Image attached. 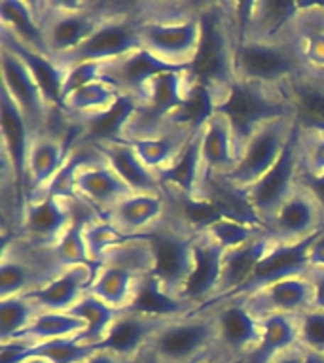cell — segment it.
I'll use <instances>...</instances> for the list:
<instances>
[{"instance_id": "53", "label": "cell", "mask_w": 324, "mask_h": 363, "mask_svg": "<svg viewBox=\"0 0 324 363\" xmlns=\"http://www.w3.org/2000/svg\"><path fill=\"white\" fill-rule=\"evenodd\" d=\"M309 265L324 267V231L318 233V237L313 240L309 250Z\"/></svg>"}, {"instance_id": "21", "label": "cell", "mask_w": 324, "mask_h": 363, "mask_svg": "<svg viewBox=\"0 0 324 363\" xmlns=\"http://www.w3.org/2000/svg\"><path fill=\"white\" fill-rule=\"evenodd\" d=\"M167 70H176L144 48L133 50L122 57H116L112 61L101 62L99 67V78L107 79L116 87V89L129 101L135 102V99L141 93L142 85L148 79L158 76Z\"/></svg>"}, {"instance_id": "33", "label": "cell", "mask_w": 324, "mask_h": 363, "mask_svg": "<svg viewBox=\"0 0 324 363\" xmlns=\"http://www.w3.org/2000/svg\"><path fill=\"white\" fill-rule=\"evenodd\" d=\"M148 278L136 277L131 271H125L116 265H97L93 280H91L90 291L97 299L112 306L114 311H129L135 305L136 297L141 294L142 286Z\"/></svg>"}, {"instance_id": "31", "label": "cell", "mask_w": 324, "mask_h": 363, "mask_svg": "<svg viewBox=\"0 0 324 363\" xmlns=\"http://www.w3.org/2000/svg\"><path fill=\"white\" fill-rule=\"evenodd\" d=\"M95 274V265L80 263L67 267L65 271L48 282L42 289L28 294L44 312H68L90 288Z\"/></svg>"}, {"instance_id": "45", "label": "cell", "mask_w": 324, "mask_h": 363, "mask_svg": "<svg viewBox=\"0 0 324 363\" xmlns=\"http://www.w3.org/2000/svg\"><path fill=\"white\" fill-rule=\"evenodd\" d=\"M300 172L324 174V129H303L298 125Z\"/></svg>"}, {"instance_id": "52", "label": "cell", "mask_w": 324, "mask_h": 363, "mask_svg": "<svg viewBox=\"0 0 324 363\" xmlns=\"http://www.w3.org/2000/svg\"><path fill=\"white\" fill-rule=\"evenodd\" d=\"M82 363H139V362H135V359H127V357H122L110 350H101V348H97V350Z\"/></svg>"}, {"instance_id": "16", "label": "cell", "mask_w": 324, "mask_h": 363, "mask_svg": "<svg viewBox=\"0 0 324 363\" xmlns=\"http://www.w3.org/2000/svg\"><path fill=\"white\" fill-rule=\"evenodd\" d=\"M307 2L250 0L239 2L241 38L283 40L294 36L296 23Z\"/></svg>"}, {"instance_id": "13", "label": "cell", "mask_w": 324, "mask_h": 363, "mask_svg": "<svg viewBox=\"0 0 324 363\" xmlns=\"http://www.w3.org/2000/svg\"><path fill=\"white\" fill-rule=\"evenodd\" d=\"M78 199L57 197L42 193L28 199L23 206L19 229L14 237H23L33 242L55 246L57 240L65 235L76 220Z\"/></svg>"}, {"instance_id": "4", "label": "cell", "mask_w": 324, "mask_h": 363, "mask_svg": "<svg viewBox=\"0 0 324 363\" xmlns=\"http://www.w3.org/2000/svg\"><path fill=\"white\" fill-rule=\"evenodd\" d=\"M146 237L150 238L153 250L152 280L163 294L184 303L182 291L192 271L193 244L198 231L167 206L163 220Z\"/></svg>"}, {"instance_id": "29", "label": "cell", "mask_w": 324, "mask_h": 363, "mask_svg": "<svg viewBox=\"0 0 324 363\" xmlns=\"http://www.w3.org/2000/svg\"><path fill=\"white\" fill-rule=\"evenodd\" d=\"M167 212L165 195L153 193H131L118 203L104 218L118 229L124 237H146L163 220Z\"/></svg>"}, {"instance_id": "18", "label": "cell", "mask_w": 324, "mask_h": 363, "mask_svg": "<svg viewBox=\"0 0 324 363\" xmlns=\"http://www.w3.org/2000/svg\"><path fill=\"white\" fill-rule=\"evenodd\" d=\"M317 237L318 235H315V237L306 238V240H300V242L294 244H273V248L258 263L256 271L252 272V277L237 291H233L230 297L222 301L243 299V297H249V295H252L258 289L266 288L269 284L281 282V280H286V278L303 274L307 271V267H309V250H311L313 240ZM222 301H218V303H222Z\"/></svg>"}, {"instance_id": "36", "label": "cell", "mask_w": 324, "mask_h": 363, "mask_svg": "<svg viewBox=\"0 0 324 363\" xmlns=\"http://www.w3.org/2000/svg\"><path fill=\"white\" fill-rule=\"evenodd\" d=\"M0 44L8 45L10 50H14L17 55L21 57L28 70L33 72L34 79L38 82L40 89L44 91L45 99L57 108L61 110V91H63V79H65V70H63L57 61H53L51 57L38 53V51L31 50L27 45L19 44L16 38H11L10 34L0 28ZM63 112V110H61Z\"/></svg>"}, {"instance_id": "43", "label": "cell", "mask_w": 324, "mask_h": 363, "mask_svg": "<svg viewBox=\"0 0 324 363\" xmlns=\"http://www.w3.org/2000/svg\"><path fill=\"white\" fill-rule=\"evenodd\" d=\"M82 237H84L85 254H87V259H90L91 265H97L107 250H110L116 244L124 242L127 238L102 216H91L84 221Z\"/></svg>"}, {"instance_id": "23", "label": "cell", "mask_w": 324, "mask_h": 363, "mask_svg": "<svg viewBox=\"0 0 324 363\" xmlns=\"http://www.w3.org/2000/svg\"><path fill=\"white\" fill-rule=\"evenodd\" d=\"M99 155L114 169V172L129 186L133 193H153V195H165L159 186L158 176L153 174L144 164L139 153L129 142L122 140L118 136H107L90 140Z\"/></svg>"}, {"instance_id": "22", "label": "cell", "mask_w": 324, "mask_h": 363, "mask_svg": "<svg viewBox=\"0 0 324 363\" xmlns=\"http://www.w3.org/2000/svg\"><path fill=\"white\" fill-rule=\"evenodd\" d=\"M125 96L107 79H95L91 84H85L78 89L70 91L63 99L61 110L67 116L74 129L82 130L95 123L99 119L107 118L122 104Z\"/></svg>"}, {"instance_id": "24", "label": "cell", "mask_w": 324, "mask_h": 363, "mask_svg": "<svg viewBox=\"0 0 324 363\" xmlns=\"http://www.w3.org/2000/svg\"><path fill=\"white\" fill-rule=\"evenodd\" d=\"M78 136L80 130L72 135H42L34 138L27 159V201L40 195L53 180Z\"/></svg>"}, {"instance_id": "12", "label": "cell", "mask_w": 324, "mask_h": 363, "mask_svg": "<svg viewBox=\"0 0 324 363\" xmlns=\"http://www.w3.org/2000/svg\"><path fill=\"white\" fill-rule=\"evenodd\" d=\"M298 129L294 118H279L267 121L249 136L239 153L237 167L226 180L239 189H247L258 182L283 155L284 147Z\"/></svg>"}, {"instance_id": "48", "label": "cell", "mask_w": 324, "mask_h": 363, "mask_svg": "<svg viewBox=\"0 0 324 363\" xmlns=\"http://www.w3.org/2000/svg\"><path fill=\"white\" fill-rule=\"evenodd\" d=\"M261 231H264V227L244 225V223L226 220V218L212 221L210 225H207L203 229V233H207L222 250L235 248V246L247 242V240H250V238L256 237Z\"/></svg>"}, {"instance_id": "32", "label": "cell", "mask_w": 324, "mask_h": 363, "mask_svg": "<svg viewBox=\"0 0 324 363\" xmlns=\"http://www.w3.org/2000/svg\"><path fill=\"white\" fill-rule=\"evenodd\" d=\"M284 91L296 123L303 129H324V72L303 68Z\"/></svg>"}, {"instance_id": "2", "label": "cell", "mask_w": 324, "mask_h": 363, "mask_svg": "<svg viewBox=\"0 0 324 363\" xmlns=\"http://www.w3.org/2000/svg\"><path fill=\"white\" fill-rule=\"evenodd\" d=\"M190 0H124L119 10L85 44L57 59L67 70L82 62L112 61L142 48V30L148 23L180 11Z\"/></svg>"}, {"instance_id": "6", "label": "cell", "mask_w": 324, "mask_h": 363, "mask_svg": "<svg viewBox=\"0 0 324 363\" xmlns=\"http://www.w3.org/2000/svg\"><path fill=\"white\" fill-rule=\"evenodd\" d=\"M65 269L67 267L57 257L55 246L23 237L6 238L0 255V299L34 294Z\"/></svg>"}, {"instance_id": "27", "label": "cell", "mask_w": 324, "mask_h": 363, "mask_svg": "<svg viewBox=\"0 0 324 363\" xmlns=\"http://www.w3.org/2000/svg\"><path fill=\"white\" fill-rule=\"evenodd\" d=\"M0 113H2V161H4L21 184L27 201V159L34 136L27 119L11 96L0 91Z\"/></svg>"}, {"instance_id": "11", "label": "cell", "mask_w": 324, "mask_h": 363, "mask_svg": "<svg viewBox=\"0 0 324 363\" xmlns=\"http://www.w3.org/2000/svg\"><path fill=\"white\" fill-rule=\"evenodd\" d=\"M207 308H212L218 320L215 350L207 362L237 363L258 346L264 333V318L258 316L247 301H222Z\"/></svg>"}, {"instance_id": "35", "label": "cell", "mask_w": 324, "mask_h": 363, "mask_svg": "<svg viewBox=\"0 0 324 363\" xmlns=\"http://www.w3.org/2000/svg\"><path fill=\"white\" fill-rule=\"evenodd\" d=\"M0 28L10 34L11 38H16L19 44L51 57L48 45H45L42 27H40L36 13L33 10V2L2 0L0 2Z\"/></svg>"}, {"instance_id": "56", "label": "cell", "mask_w": 324, "mask_h": 363, "mask_svg": "<svg viewBox=\"0 0 324 363\" xmlns=\"http://www.w3.org/2000/svg\"><path fill=\"white\" fill-rule=\"evenodd\" d=\"M320 359H323V363H324V357H320Z\"/></svg>"}, {"instance_id": "8", "label": "cell", "mask_w": 324, "mask_h": 363, "mask_svg": "<svg viewBox=\"0 0 324 363\" xmlns=\"http://www.w3.org/2000/svg\"><path fill=\"white\" fill-rule=\"evenodd\" d=\"M216 112L226 116L237 140L239 153L258 127L279 118H292L284 87L249 79H237Z\"/></svg>"}, {"instance_id": "42", "label": "cell", "mask_w": 324, "mask_h": 363, "mask_svg": "<svg viewBox=\"0 0 324 363\" xmlns=\"http://www.w3.org/2000/svg\"><path fill=\"white\" fill-rule=\"evenodd\" d=\"M84 329L85 323L80 318L70 316L68 312H42L33 325L21 335V339H28L33 345H40L45 340L78 337L84 333Z\"/></svg>"}, {"instance_id": "15", "label": "cell", "mask_w": 324, "mask_h": 363, "mask_svg": "<svg viewBox=\"0 0 324 363\" xmlns=\"http://www.w3.org/2000/svg\"><path fill=\"white\" fill-rule=\"evenodd\" d=\"M131 193L129 186L114 172L95 147L90 157L80 163L74 176V199L102 218Z\"/></svg>"}, {"instance_id": "49", "label": "cell", "mask_w": 324, "mask_h": 363, "mask_svg": "<svg viewBox=\"0 0 324 363\" xmlns=\"http://www.w3.org/2000/svg\"><path fill=\"white\" fill-rule=\"evenodd\" d=\"M307 282L311 284L313 308H323L324 311V267L309 265L303 272Z\"/></svg>"}, {"instance_id": "9", "label": "cell", "mask_w": 324, "mask_h": 363, "mask_svg": "<svg viewBox=\"0 0 324 363\" xmlns=\"http://www.w3.org/2000/svg\"><path fill=\"white\" fill-rule=\"evenodd\" d=\"M296 38L256 40L241 38L237 50V79L284 87L303 72Z\"/></svg>"}, {"instance_id": "40", "label": "cell", "mask_w": 324, "mask_h": 363, "mask_svg": "<svg viewBox=\"0 0 324 363\" xmlns=\"http://www.w3.org/2000/svg\"><path fill=\"white\" fill-rule=\"evenodd\" d=\"M68 314L80 318L85 323L84 333L78 335L80 342L99 346L110 331L119 312L114 311L112 306H108L107 303H102L101 299H97L95 295H91L90 291H85L84 297L68 311Z\"/></svg>"}, {"instance_id": "39", "label": "cell", "mask_w": 324, "mask_h": 363, "mask_svg": "<svg viewBox=\"0 0 324 363\" xmlns=\"http://www.w3.org/2000/svg\"><path fill=\"white\" fill-rule=\"evenodd\" d=\"M298 345L296 316L271 314L264 318V333L254 350L249 352L237 363H269L281 352Z\"/></svg>"}, {"instance_id": "20", "label": "cell", "mask_w": 324, "mask_h": 363, "mask_svg": "<svg viewBox=\"0 0 324 363\" xmlns=\"http://www.w3.org/2000/svg\"><path fill=\"white\" fill-rule=\"evenodd\" d=\"M222 254L224 250L203 231H198L193 244L192 271L182 291V301L192 311L203 308L218 294L222 277Z\"/></svg>"}, {"instance_id": "1", "label": "cell", "mask_w": 324, "mask_h": 363, "mask_svg": "<svg viewBox=\"0 0 324 363\" xmlns=\"http://www.w3.org/2000/svg\"><path fill=\"white\" fill-rule=\"evenodd\" d=\"M201 38L195 59L188 68L195 87L209 95L212 108H220L233 84L237 82L239 2L233 0H201L199 4Z\"/></svg>"}, {"instance_id": "37", "label": "cell", "mask_w": 324, "mask_h": 363, "mask_svg": "<svg viewBox=\"0 0 324 363\" xmlns=\"http://www.w3.org/2000/svg\"><path fill=\"white\" fill-rule=\"evenodd\" d=\"M195 130L178 127V125H171L158 135L141 138V140H133L129 144L135 147L139 157L144 161L148 169L153 170V174L158 176L161 170L167 169L175 161L176 155L184 150V146H186Z\"/></svg>"}, {"instance_id": "28", "label": "cell", "mask_w": 324, "mask_h": 363, "mask_svg": "<svg viewBox=\"0 0 324 363\" xmlns=\"http://www.w3.org/2000/svg\"><path fill=\"white\" fill-rule=\"evenodd\" d=\"M243 299L261 318L271 316V314L296 316L313 308L311 284L307 282L303 274L269 284Z\"/></svg>"}, {"instance_id": "17", "label": "cell", "mask_w": 324, "mask_h": 363, "mask_svg": "<svg viewBox=\"0 0 324 363\" xmlns=\"http://www.w3.org/2000/svg\"><path fill=\"white\" fill-rule=\"evenodd\" d=\"M266 231L281 244L300 242L324 231V212L317 201L300 184H296L292 193L273 214Z\"/></svg>"}, {"instance_id": "26", "label": "cell", "mask_w": 324, "mask_h": 363, "mask_svg": "<svg viewBox=\"0 0 324 363\" xmlns=\"http://www.w3.org/2000/svg\"><path fill=\"white\" fill-rule=\"evenodd\" d=\"M275 242L277 240L264 229V231L258 233L256 237H252L247 242L239 244L235 248L224 250V254H222V277L220 286H218V294H216L215 299L210 301L207 306L215 305L218 301L230 297L233 291H237L252 277V272L256 271L258 263L264 259V255L273 248Z\"/></svg>"}, {"instance_id": "55", "label": "cell", "mask_w": 324, "mask_h": 363, "mask_svg": "<svg viewBox=\"0 0 324 363\" xmlns=\"http://www.w3.org/2000/svg\"><path fill=\"white\" fill-rule=\"evenodd\" d=\"M205 363H215V362H205Z\"/></svg>"}, {"instance_id": "34", "label": "cell", "mask_w": 324, "mask_h": 363, "mask_svg": "<svg viewBox=\"0 0 324 363\" xmlns=\"http://www.w3.org/2000/svg\"><path fill=\"white\" fill-rule=\"evenodd\" d=\"M199 201L209 203L220 218L239 221L244 225L264 227L243 189L232 186L226 178H209L205 182Z\"/></svg>"}, {"instance_id": "7", "label": "cell", "mask_w": 324, "mask_h": 363, "mask_svg": "<svg viewBox=\"0 0 324 363\" xmlns=\"http://www.w3.org/2000/svg\"><path fill=\"white\" fill-rule=\"evenodd\" d=\"M218 320L212 308L190 311L165 323L144 356L153 363H203L215 350Z\"/></svg>"}, {"instance_id": "50", "label": "cell", "mask_w": 324, "mask_h": 363, "mask_svg": "<svg viewBox=\"0 0 324 363\" xmlns=\"http://www.w3.org/2000/svg\"><path fill=\"white\" fill-rule=\"evenodd\" d=\"M298 184L317 201V204L324 212V174H306V172H298Z\"/></svg>"}, {"instance_id": "44", "label": "cell", "mask_w": 324, "mask_h": 363, "mask_svg": "<svg viewBox=\"0 0 324 363\" xmlns=\"http://www.w3.org/2000/svg\"><path fill=\"white\" fill-rule=\"evenodd\" d=\"M97 350V346L80 342L78 337L45 340L28 348L27 356L45 357L51 363H82Z\"/></svg>"}, {"instance_id": "41", "label": "cell", "mask_w": 324, "mask_h": 363, "mask_svg": "<svg viewBox=\"0 0 324 363\" xmlns=\"http://www.w3.org/2000/svg\"><path fill=\"white\" fill-rule=\"evenodd\" d=\"M42 312L44 311L28 295L0 299V342L21 337Z\"/></svg>"}, {"instance_id": "5", "label": "cell", "mask_w": 324, "mask_h": 363, "mask_svg": "<svg viewBox=\"0 0 324 363\" xmlns=\"http://www.w3.org/2000/svg\"><path fill=\"white\" fill-rule=\"evenodd\" d=\"M0 67H2V89L11 96L21 110L33 136L72 135L74 129L67 116L57 110L40 89L38 82L28 70L21 57L8 45L0 44Z\"/></svg>"}, {"instance_id": "47", "label": "cell", "mask_w": 324, "mask_h": 363, "mask_svg": "<svg viewBox=\"0 0 324 363\" xmlns=\"http://www.w3.org/2000/svg\"><path fill=\"white\" fill-rule=\"evenodd\" d=\"M296 328H298V345L313 356L324 357L323 308H309L301 314H296Z\"/></svg>"}, {"instance_id": "46", "label": "cell", "mask_w": 324, "mask_h": 363, "mask_svg": "<svg viewBox=\"0 0 324 363\" xmlns=\"http://www.w3.org/2000/svg\"><path fill=\"white\" fill-rule=\"evenodd\" d=\"M91 216H99V214H95V212L78 214V212H76V220H74L72 225L68 227L67 231H65V235L57 240L55 254L65 267L80 265V263H90L87 254H85L82 231H84V221L87 220V218H91Z\"/></svg>"}, {"instance_id": "51", "label": "cell", "mask_w": 324, "mask_h": 363, "mask_svg": "<svg viewBox=\"0 0 324 363\" xmlns=\"http://www.w3.org/2000/svg\"><path fill=\"white\" fill-rule=\"evenodd\" d=\"M269 363H315V356L309 354L306 348H301L300 345H296L288 348V350L281 352Z\"/></svg>"}, {"instance_id": "25", "label": "cell", "mask_w": 324, "mask_h": 363, "mask_svg": "<svg viewBox=\"0 0 324 363\" xmlns=\"http://www.w3.org/2000/svg\"><path fill=\"white\" fill-rule=\"evenodd\" d=\"M201 159L205 182L209 178H226L237 167L239 146L232 125L224 113L216 110L201 127Z\"/></svg>"}, {"instance_id": "3", "label": "cell", "mask_w": 324, "mask_h": 363, "mask_svg": "<svg viewBox=\"0 0 324 363\" xmlns=\"http://www.w3.org/2000/svg\"><path fill=\"white\" fill-rule=\"evenodd\" d=\"M45 45L53 59L85 44L124 0H31Z\"/></svg>"}, {"instance_id": "54", "label": "cell", "mask_w": 324, "mask_h": 363, "mask_svg": "<svg viewBox=\"0 0 324 363\" xmlns=\"http://www.w3.org/2000/svg\"><path fill=\"white\" fill-rule=\"evenodd\" d=\"M19 363H51V362H48L45 357H40V356H27L23 362Z\"/></svg>"}, {"instance_id": "30", "label": "cell", "mask_w": 324, "mask_h": 363, "mask_svg": "<svg viewBox=\"0 0 324 363\" xmlns=\"http://www.w3.org/2000/svg\"><path fill=\"white\" fill-rule=\"evenodd\" d=\"M163 193H176L198 199L203 189V159H201V129L195 130L176 159L158 174Z\"/></svg>"}, {"instance_id": "14", "label": "cell", "mask_w": 324, "mask_h": 363, "mask_svg": "<svg viewBox=\"0 0 324 363\" xmlns=\"http://www.w3.org/2000/svg\"><path fill=\"white\" fill-rule=\"evenodd\" d=\"M298 172H300V161H298V129H296L277 163L260 180L244 189V195L249 199L250 206L254 208L264 229L284 199L296 187Z\"/></svg>"}, {"instance_id": "38", "label": "cell", "mask_w": 324, "mask_h": 363, "mask_svg": "<svg viewBox=\"0 0 324 363\" xmlns=\"http://www.w3.org/2000/svg\"><path fill=\"white\" fill-rule=\"evenodd\" d=\"M294 38L306 68L324 72V2H307L296 23Z\"/></svg>"}, {"instance_id": "10", "label": "cell", "mask_w": 324, "mask_h": 363, "mask_svg": "<svg viewBox=\"0 0 324 363\" xmlns=\"http://www.w3.org/2000/svg\"><path fill=\"white\" fill-rule=\"evenodd\" d=\"M199 4L201 0H190L180 11L148 23L142 30V48L171 67L190 68L201 38Z\"/></svg>"}, {"instance_id": "19", "label": "cell", "mask_w": 324, "mask_h": 363, "mask_svg": "<svg viewBox=\"0 0 324 363\" xmlns=\"http://www.w3.org/2000/svg\"><path fill=\"white\" fill-rule=\"evenodd\" d=\"M176 316H180V314H176ZM173 318L175 316L150 314V312L141 311L119 312L104 340L97 348L110 350L114 354H118V356L139 362L146 354L148 346L153 340V337Z\"/></svg>"}]
</instances>
